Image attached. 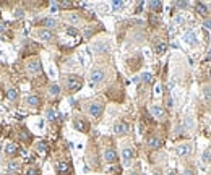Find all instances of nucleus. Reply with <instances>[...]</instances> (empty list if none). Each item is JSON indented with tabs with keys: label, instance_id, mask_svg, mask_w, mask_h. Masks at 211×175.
<instances>
[{
	"label": "nucleus",
	"instance_id": "nucleus-27",
	"mask_svg": "<svg viewBox=\"0 0 211 175\" xmlns=\"http://www.w3.org/2000/svg\"><path fill=\"white\" fill-rule=\"evenodd\" d=\"M201 159H203V162H211V146L208 149L203 151V156H201Z\"/></svg>",
	"mask_w": 211,
	"mask_h": 175
},
{
	"label": "nucleus",
	"instance_id": "nucleus-31",
	"mask_svg": "<svg viewBox=\"0 0 211 175\" xmlns=\"http://www.w3.org/2000/svg\"><path fill=\"white\" fill-rule=\"evenodd\" d=\"M195 8H196V12H198L200 15H203V16L206 15V7L203 5V3H200V2H198V3H196V7H195Z\"/></svg>",
	"mask_w": 211,
	"mask_h": 175
},
{
	"label": "nucleus",
	"instance_id": "nucleus-15",
	"mask_svg": "<svg viewBox=\"0 0 211 175\" xmlns=\"http://www.w3.org/2000/svg\"><path fill=\"white\" fill-rule=\"evenodd\" d=\"M133 157H135L133 149H132V148H128V146H125V148L122 149V160H124V164H125V165H128V164L133 160Z\"/></svg>",
	"mask_w": 211,
	"mask_h": 175
},
{
	"label": "nucleus",
	"instance_id": "nucleus-3",
	"mask_svg": "<svg viewBox=\"0 0 211 175\" xmlns=\"http://www.w3.org/2000/svg\"><path fill=\"white\" fill-rule=\"evenodd\" d=\"M26 72L31 75V76H36V75H41L42 73V65H41V60L34 57V59L28 60L26 63Z\"/></svg>",
	"mask_w": 211,
	"mask_h": 175
},
{
	"label": "nucleus",
	"instance_id": "nucleus-30",
	"mask_svg": "<svg viewBox=\"0 0 211 175\" xmlns=\"http://www.w3.org/2000/svg\"><path fill=\"white\" fill-rule=\"evenodd\" d=\"M140 79H141L143 83H151L153 81V76L149 73H141V75H140Z\"/></svg>",
	"mask_w": 211,
	"mask_h": 175
},
{
	"label": "nucleus",
	"instance_id": "nucleus-23",
	"mask_svg": "<svg viewBox=\"0 0 211 175\" xmlns=\"http://www.w3.org/2000/svg\"><path fill=\"white\" fill-rule=\"evenodd\" d=\"M34 148H36V151H39L41 154L47 153V143H46V141H37Z\"/></svg>",
	"mask_w": 211,
	"mask_h": 175
},
{
	"label": "nucleus",
	"instance_id": "nucleus-14",
	"mask_svg": "<svg viewBox=\"0 0 211 175\" xmlns=\"http://www.w3.org/2000/svg\"><path fill=\"white\" fill-rule=\"evenodd\" d=\"M192 144L190 143H182V144H179L175 148V153H177V156L179 157H185V156H189L190 153H192Z\"/></svg>",
	"mask_w": 211,
	"mask_h": 175
},
{
	"label": "nucleus",
	"instance_id": "nucleus-25",
	"mask_svg": "<svg viewBox=\"0 0 211 175\" xmlns=\"http://www.w3.org/2000/svg\"><path fill=\"white\" fill-rule=\"evenodd\" d=\"M166 49H167V45H166V42H164V41H161V42H158V44H156V54L158 55H162L164 52H166Z\"/></svg>",
	"mask_w": 211,
	"mask_h": 175
},
{
	"label": "nucleus",
	"instance_id": "nucleus-47",
	"mask_svg": "<svg viewBox=\"0 0 211 175\" xmlns=\"http://www.w3.org/2000/svg\"><path fill=\"white\" fill-rule=\"evenodd\" d=\"M209 78H211V68H209Z\"/></svg>",
	"mask_w": 211,
	"mask_h": 175
},
{
	"label": "nucleus",
	"instance_id": "nucleus-12",
	"mask_svg": "<svg viewBox=\"0 0 211 175\" xmlns=\"http://www.w3.org/2000/svg\"><path fill=\"white\" fill-rule=\"evenodd\" d=\"M21 170V162L18 159H8L7 162V172L8 173H18Z\"/></svg>",
	"mask_w": 211,
	"mask_h": 175
},
{
	"label": "nucleus",
	"instance_id": "nucleus-37",
	"mask_svg": "<svg viewBox=\"0 0 211 175\" xmlns=\"http://www.w3.org/2000/svg\"><path fill=\"white\" fill-rule=\"evenodd\" d=\"M177 7H179V8H187V7H189V3H187V2H180V3H177Z\"/></svg>",
	"mask_w": 211,
	"mask_h": 175
},
{
	"label": "nucleus",
	"instance_id": "nucleus-11",
	"mask_svg": "<svg viewBox=\"0 0 211 175\" xmlns=\"http://www.w3.org/2000/svg\"><path fill=\"white\" fill-rule=\"evenodd\" d=\"M128 130H130V126H128V123H127V122L119 120V122H117V123L114 125V133H115L117 136H124V135H127V133H128Z\"/></svg>",
	"mask_w": 211,
	"mask_h": 175
},
{
	"label": "nucleus",
	"instance_id": "nucleus-28",
	"mask_svg": "<svg viewBox=\"0 0 211 175\" xmlns=\"http://www.w3.org/2000/svg\"><path fill=\"white\" fill-rule=\"evenodd\" d=\"M149 8H151L153 12H161L162 3L161 2H151V3H149Z\"/></svg>",
	"mask_w": 211,
	"mask_h": 175
},
{
	"label": "nucleus",
	"instance_id": "nucleus-42",
	"mask_svg": "<svg viewBox=\"0 0 211 175\" xmlns=\"http://www.w3.org/2000/svg\"><path fill=\"white\" fill-rule=\"evenodd\" d=\"M185 175H193V169H187L185 170Z\"/></svg>",
	"mask_w": 211,
	"mask_h": 175
},
{
	"label": "nucleus",
	"instance_id": "nucleus-39",
	"mask_svg": "<svg viewBox=\"0 0 211 175\" xmlns=\"http://www.w3.org/2000/svg\"><path fill=\"white\" fill-rule=\"evenodd\" d=\"M127 175H140V172H137V170H128Z\"/></svg>",
	"mask_w": 211,
	"mask_h": 175
},
{
	"label": "nucleus",
	"instance_id": "nucleus-29",
	"mask_svg": "<svg viewBox=\"0 0 211 175\" xmlns=\"http://www.w3.org/2000/svg\"><path fill=\"white\" fill-rule=\"evenodd\" d=\"M46 117H47V120H49V122L55 120V112H54V109H52V107H49L47 110H46Z\"/></svg>",
	"mask_w": 211,
	"mask_h": 175
},
{
	"label": "nucleus",
	"instance_id": "nucleus-17",
	"mask_svg": "<svg viewBox=\"0 0 211 175\" xmlns=\"http://www.w3.org/2000/svg\"><path fill=\"white\" fill-rule=\"evenodd\" d=\"M41 25H42V28L44 29H54V28H57L59 26V21L55 20V18H52V16H47V18H44V20L41 21Z\"/></svg>",
	"mask_w": 211,
	"mask_h": 175
},
{
	"label": "nucleus",
	"instance_id": "nucleus-18",
	"mask_svg": "<svg viewBox=\"0 0 211 175\" xmlns=\"http://www.w3.org/2000/svg\"><path fill=\"white\" fill-rule=\"evenodd\" d=\"M5 97L10 102H18V99H20V91H18L16 88H8L5 91Z\"/></svg>",
	"mask_w": 211,
	"mask_h": 175
},
{
	"label": "nucleus",
	"instance_id": "nucleus-44",
	"mask_svg": "<svg viewBox=\"0 0 211 175\" xmlns=\"http://www.w3.org/2000/svg\"><path fill=\"white\" fill-rule=\"evenodd\" d=\"M153 175H161V173H159V172H154V173H153Z\"/></svg>",
	"mask_w": 211,
	"mask_h": 175
},
{
	"label": "nucleus",
	"instance_id": "nucleus-41",
	"mask_svg": "<svg viewBox=\"0 0 211 175\" xmlns=\"http://www.w3.org/2000/svg\"><path fill=\"white\" fill-rule=\"evenodd\" d=\"M166 175H179V172H177V170H169Z\"/></svg>",
	"mask_w": 211,
	"mask_h": 175
},
{
	"label": "nucleus",
	"instance_id": "nucleus-22",
	"mask_svg": "<svg viewBox=\"0 0 211 175\" xmlns=\"http://www.w3.org/2000/svg\"><path fill=\"white\" fill-rule=\"evenodd\" d=\"M161 140L156 138V136H151V138H148V146L151 149H158V148H161Z\"/></svg>",
	"mask_w": 211,
	"mask_h": 175
},
{
	"label": "nucleus",
	"instance_id": "nucleus-10",
	"mask_svg": "<svg viewBox=\"0 0 211 175\" xmlns=\"http://www.w3.org/2000/svg\"><path fill=\"white\" fill-rule=\"evenodd\" d=\"M37 37L42 41V42H54L55 41V34L52 31H49V29H44V28H41V29H37Z\"/></svg>",
	"mask_w": 211,
	"mask_h": 175
},
{
	"label": "nucleus",
	"instance_id": "nucleus-46",
	"mask_svg": "<svg viewBox=\"0 0 211 175\" xmlns=\"http://www.w3.org/2000/svg\"><path fill=\"white\" fill-rule=\"evenodd\" d=\"M3 175H10V173H8V172H5V173H3Z\"/></svg>",
	"mask_w": 211,
	"mask_h": 175
},
{
	"label": "nucleus",
	"instance_id": "nucleus-32",
	"mask_svg": "<svg viewBox=\"0 0 211 175\" xmlns=\"http://www.w3.org/2000/svg\"><path fill=\"white\" fill-rule=\"evenodd\" d=\"M57 7L59 8H73L75 3H72V2H60V3H57Z\"/></svg>",
	"mask_w": 211,
	"mask_h": 175
},
{
	"label": "nucleus",
	"instance_id": "nucleus-35",
	"mask_svg": "<svg viewBox=\"0 0 211 175\" xmlns=\"http://www.w3.org/2000/svg\"><path fill=\"white\" fill-rule=\"evenodd\" d=\"M122 7H124V2H119V0L112 3V8H114V10H119V8H122Z\"/></svg>",
	"mask_w": 211,
	"mask_h": 175
},
{
	"label": "nucleus",
	"instance_id": "nucleus-4",
	"mask_svg": "<svg viewBox=\"0 0 211 175\" xmlns=\"http://www.w3.org/2000/svg\"><path fill=\"white\" fill-rule=\"evenodd\" d=\"M102 110H104V106H102L99 101H91V102L86 106V112H88V115L94 117V119L101 117Z\"/></svg>",
	"mask_w": 211,
	"mask_h": 175
},
{
	"label": "nucleus",
	"instance_id": "nucleus-45",
	"mask_svg": "<svg viewBox=\"0 0 211 175\" xmlns=\"http://www.w3.org/2000/svg\"><path fill=\"white\" fill-rule=\"evenodd\" d=\"M0 72H2V63H0Z\"/></svg>",
	"mask_w": 211,
	"mask_h": 175
},
{
	"label": "nucleus",
	"instance_id": "nucleus-36",
	"mask_svg": "<svg viewBox=\"0 0 211 175\" xmlns=\"http://www.w3.org/2000/svg\"><path fill=\"white\" fill-rule=\"evenodd\" d=\"M203 26L206 28V29H211V20H205V23H203Z\"/></svg>",
	"mask_w": 211,
	"mask_h": 175
},
{
	"label": "nucleus",
	"instance_id": "nucleus-1",
	"mask_svg": "<svg viewBox=\"0 0 211 175\" xmlns=\"http://www.w3.org/2000/svg\"><path fill=\"white\" fill-rule=\"evenodd\" d=\"M63 83H65V88H67L68 93H77L83 86V78L78 76V75H65Z\"/></svg>",
	"mask_w": 211,
	"mask_h": 175
},
{
	"label": "nucleus",
	"instance_id": "nucleus-38",
	"mask_svg": "<svg viewBox=\"0 0 211 175\" xmlns=\"http://www.w3.org/2000/svg\"><path fill=\"white\" fill-rule=\"evenodd\" d=\"M67 32H68V34H72V36H75V34H77V29H73V28H68V29H67Z\"/></svg>",
	"mask_w": 211,
	"mask_h": 175
},
{
	"label": "nucleus",
	"instance_id": "nucleus-40",
	"mask_svg": "<svg viewBox=\"0 0 211 175\" xmlns=\"http://www.w3.org/2000/svg\"><path fill=\"white\" fill-rule=\"evenodd\" d=\"M175 23H179V25H180V23H184V18H182V16H175Z\"/></svg>",
	"mask_w": 211,
	"mask_h": 175
},
{
	"label": "nucleus",
	"instance_id": "nucleus-2",
	"mask_svg": "<svg viewBox=\"0 0 211 175\" xmlns=\"http://www.w3.org/2000/svg\"><path fill=\"white\" fill-rule=\"evenodd\" d=\"M106 79V72H104V68H101V67H94L91 70V73H90V83H91V86H99V84L102 83Z\"/></svg>",
	"mask_w": 211,
	"mask_h": 175
},
{
	"label": "nucleus",
	"instance_id": "nucleus-26",
	"mask_svg": "<svg viewBox=\"0 0 211 175\" xmlns=\"http://www.w3.org/2000/svg\"><path fill=\"white\" fill-rule=\"evenodd\" d=\"M65 18H67V21L73 23V25H78V23H80V16H78V13H70V15H67Z\"/></svg>",
	"mask_w": 211,
	"mask_h": 175
},
{
	"label": "nucleus",
	"instance_id": "nucleus-33",
	"mask_svg": "<svg viewBox=\"0 0 211 175\" xmlns=\"http://www.w3.org/2000/svg\"><path fill=\"white\" fill-rule=\"evenodd\" d=\"M23 16H25V10H23L21 7L16 8V10H15V18H23Z\"/></svg>",
	"mask_w": 211,
	"mask_h": 175
},
{
	"label": "nucleus",
	"instance_id": "nucleus-5",
	"mask_svg": "<svg viewBox=\"0 0 211 175\" xmlns=\"http://www.w3.org/2000/svg\"><path fill=\"white\" fill-rule=\"evenodd\" d=\"M73 126L77 131H81V133H88V131H90V122L86 119H83V117H75Z\"/></svg>",
	"mask_w": 211,
	"mask_h": 175
},
{
	"label": "nucleus",
	"instance_id": "nucleus-7",
	"mask_svg": "<svg viewBox=\"0 0 211 175\" xmlns=\"http://www.w3.org/2000/svg\"><path fill=\"white\" fill-rule=\"evenodd\" d=\"M25 106L29 107V109H39L42 106V101L37 94H28L25 97Z\"/></svg>",
	"mask_w": 211,
	"mask_h": 175
},
{
	"label": "nucleus",
	"instance_id": "nucleus-21",
	"mask_svg": "<svg viewBox=\"0 0 211 175\" xmlns=\"http://www.w3.org/2000/svg\"><path fill=\"white\" fill-rule=\"evenodd\" d=\"M184 41L187 42L189 45H196V36L193 34V31H187L185 34H184Z\"/></svg>",
	"mask_w": 211,
	"mask_h": 175
},
{
	"label": "nucleus",
	"instance_id": "nucleus-6",
	"mask_svg": "<svg viewBox=\"0 0 211 175\" xmlns=\"http://www.w3.org/2000/svg\"><path fill=\"white\" fill-rule=\"evenodd\" d=\"M72 170H73V167L70 162H65V160L55 162V172H57V175H70Z\"/></svg>",
	"mask_w": 211,
	"mask_h": 175
},
{
	"label": "nucleus",
	"instance_id": "nucleus-24",
	"mask_svg": "<svg viewBox=\"0 0 211 175\" xmlns=\"http://www.w3.org/2000/svg\"><path fill=\"white\" fill-rule=\"evenodd\" d=\"M25 175H41V170H39V167H36V165H29V167L25 170Z\"/></svg>",
	"mask_w": 211,
	"mask_h": 175
},
{
	"label": "nucleus",
	"instance_id": "nucleus-19",
	"mask_svg": "<svg viewBox=\"0 0 211 175\" xmlns=\"http://www.w3.org/2000/svg\"><path fill=\"white\" fill-rule=\"evenodd\" d=\"M93 50H96L97 54H104V52L109 50V42L107 41H96L94 44H93Z\"/></svg>",
	"mask_w": 211,
	"mask_h": 175
},
{
	"label": "nucleus",
	"instance_id": "nucleus-8",
	"mask_svg": "<svg viewBox=\"0 0 211 175\" xmlns=\"http://www.w3.org/2000/svg\"><path fill=\"white\" fill-rule=\"evenodd\" d=\"M149 113L154 117L156 120H164L166 119V110H164L162 106H158V104H153V106H149Z\"/></svg>",
	"mask_w": 211,
	"mask_h": 175
},
{
	"label": "nucleus",
	"instance_id": "nucleus-43",
	"mask_svg": "<svg viewBox=\"0 0 211 175\" xmlns=\"http://www.w3.org/2000/svg\"><path fill=\"white\" fill-rule=\"evenodd\" d=\"M156 94H158V96L161 94V88H159V86H156Z\"/></svg>",
	"mask_w": 211,
	"mask_h": 175
},
{
	"label": "nucleus",
	"instance_id": "nucleus-34",
	"mask_svg": "<svg viewBox=\"0 0 211 175\" xmlns=\"http://www.w3.org/2000/svg\"><path fill=\"white\" fill-rule=\"evenodd\" d=\"M203 93H205V97H206V101H211V88H208V86H206V88L203 89Z\"/></svg>",
	"mask_w": 211,
	"mask_h": 175
},
{
	"label": "nucleus",
	"instance_id": "nucleus-16",
	"mask_svg": "<svg viewBox=\"0 0 211 175\" xmlns=\"http://www.w3.org/2000/svg\"><path fill=\"white\" fill-rule=\"evenodd\" d=\"M18 140L21 141V143H25V144H28V143H31L32 141V135H31V131H28V128H23L18 131Z\"/></svg>",
	"mask_w": 211,
	"mask_h": 175
},
{
	"label": "nucleus",
	"instance_id": "nucleus-20",
	"mask_svg": "<svg viewBox=\"0 0 211 175\" xmlns=\"http://www.w3.org/2000/svg\"><path fill=\"white\" fill-rule=\"evenodd\" d=\"M47 93H49L50 97H59V94H60V86H59L57 83H50L49 88H47Z\"/></svg>",
	"mask_w": 211,
	"mask_h": 175
},
{
	"label": "nucleus",
	"instance_id": "nucleus-13",
	"mask_svg": "<svg viewBox=\"0 0 211 175\" xmlns=\"http://www.w3.org/2000/svg\"><path fill=\"white\" fill-rule=\"evenodd\" d=\"M102 157H104L106 162L114 164V162H117L119 156H117V153H115V149H114V148H107V149H104V154H102Z\"/></svg>",
	"mask_w": 211,
	"mask_h": 175
},
{
	"label": "nucleus",
	"instance_id": "nucleus-9",
	"mask_svg": "<svg viewBox=\"0 0 211 175\" xmlns=\"http://www.w3.org/2000/svg\"><path fill=\"white\" fill-rule=\"evenodd\" d=\"M3 153H5L7 159H15L18 156V153H20V148H18V144H15V143H7L5 148H3Z\"/></svg>",
	"mask_w": 211,
	"mask_h": 175
}]
</instances>
